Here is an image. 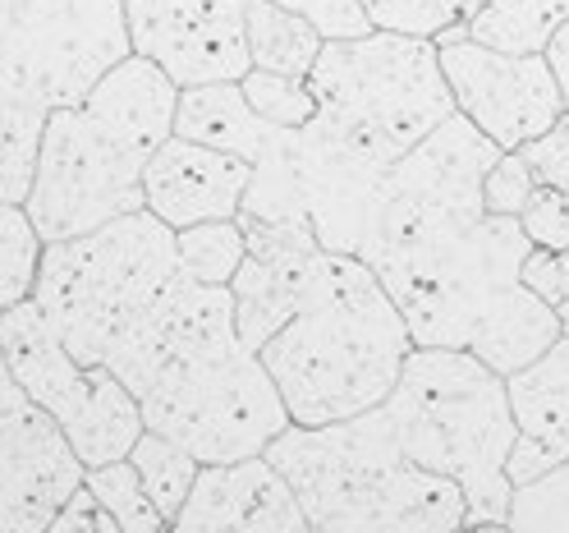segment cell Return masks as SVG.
I'll return each instance as SVG.
<instances>
[{"label":"cell","mask_w":569,"mask_h":533,"mask_svg":"<svg viewBox=\"0 0 569 533\" xmlns=\"http://www.w3.org/2000/svg\"><path fill=\"white\" fill-rule=\"evenodd\" d=\"M506 396L515 414L510 483H532L569 460V327L523 368L506 373Z\"/></svg>","instance_id":"cell-16"},{"label":"cell","mask_w":569,"mask_h":533,"mask_svg":"<svg viewBox=\"0 0 569 533\" xmlns=\"http://www.w3.org/2000/svg\"><path fill=\"white\" fill-rule=\"evenodd\" d=\"M501 157L465 116L441 120L386 170L363 263L405 313L413 345H450L515 373L565 332L523 286L532 239L519 217L482 207V175Z\"/></svg>","instance_id":"cell-1"},{"label":"cell","mask_w":569,"mask_h":533,"mask_svg":"<svg viewBox=\"0 0 569 533\" xmlns=\"http://www.w3.org/2000/svg\"><path fill=\"white\" fill-rule=\"evenodd\" d=\"M6 418H10V409H0V428H6Z\"/></svg>","instance_id":"cell-34"},{"label":"cell","mask_w":569,"mask_h":533,"mask_svg":"<svg viewBox=\"0 0 569 533\" xmlns=\"http://www.w3.org/2000/svg\"><path fill=\"white\" fill-rule=\"evenodd\" d=\"M308 88L317 97V116L308 125L377 175L455 116L437 42L381 28L322 42Z\"/></svg>","instance_id":"cell-9"},{"label":"cell","mask_w":569,"mask_h":533,"mask_svg":"<svg viewBox=\"0 0 569 533\" xmlns=\"http://www.w3.org/2000/svg\"><path fill=\"white\" fill-rule=\"evenodd\" d=\"M381 414L413 465L465 492L473 529L506 524L515 496L510 451L519 437L506 373L469 349L413 345L390 396L381 401Z\"/></svg>","instance_id":"cell-6"},{"label":"cell","mask_w":569,"mask_h":533,"mask_svg":"<svg viewBox=\"0 0 569 533\" xmlns=\"http://www.w3.org/2000/svg\"><path fill=\"white\" fill-rule=\"evenodd\" d=\"M83 483L101 502V511L116 520L120 533H161V529H170L166 515L152 506V496H148V487H142V478H138L129 455L83 470Z\"/></svg>","instance_id":"cell-21"},{"label":"cell","mask_w":569,"mask_h":533,"mask_svg":"<svg viewBox=\"0 0 569 533\" xmlns=\"http://www.w3.org/2000/svg\"><path fill=\"white\" fill-rule=\"evenodd\" d=\"M523 286L532 295H542L551 304V313L560 317V327H569V248H560V254L532 248L523 263Z\"/></svg>","instance_id":"cell-30"},{"label":"cell","mask_w":569,"mask_h":533,"mask_svg":"<svg viewBox=\"0 0 569 533\" xmlns=\"http://www.w3.org/2000/svg\"><path fill=\"white\" fill-rule=\"evenodd\" d=\"M413 349L409 323L377 272L336 248H317L299 308L262 349L290 423H336L377 409Z\"/></svg>","instance_id":"cell-4"},{"label":"cell","mask_w":569,"mask_h":533,"mask_svg":"<svg viewBox=\"0 0 569 533\" xmlns=\"http://www.w3.org/2000/svg\"><path fill=\"white\" fill-rule=\"evenodd\" d=\"M124 56V0H0V203L28 198L47 116Z\"/></svg>","instance_id":"cell-7"},{"label":"cell","mask_w":569,"mask_h":533,"mask_svg":"<svg viewBox=\"0 0 569 533\" xmlns=\"http://www.w3.org/2000/svg\"><path fill=\"white\" fill-rule=\"evenodd\" d=\"M510 529H556V533H569V460H560L556 470L538 474L532 483H519L515 496H510V515H506Z\"/></svg>","instance_id":"cell-25"},{"label":"cell","mask_w":569,"mask_h":533,"mask_svg":"<svg viewBox=\"0 0 569 533\" xmlns=\"http://www.w3.org/2000/svg\"><path fill=\"white\" fill-rule=\"evenodd\" d=\"M106 368L133 391L142 423L202 465L262 455L290 428V409L267 364L239 340L230 286H207L180 272Z\"/></svg>","instance_id":"cell-2"},{"label":"cell","mask_w":569,"mask_h":533,"mask_svg":"<svg viewBox=\"0 0 569 533\" xmlns=\"http://www.w3.org/2000/svg\"><path fill=\"white\" fill-rule=\"evenodd\" d=\"M532 189H538L532 166L519 152H501L482 175V207L496 211V217H519L523 203L532 198Z\"/></svg>","instance_id":"cell-26"},{"label":"cell","mask_w":569,"mask_h":533,"mask_svg":"<svg viewBox=\"0 0 569 533\" xmlns=\"http://www.w3.org/2000/svg\"><path fill=\"white\" fill-rule=\"evenodd\" d=\"M47 533H120V529H116L111 515L101 511V502H97V496L88 492V483H83V487L60 506V515L51 520Z\"/></svg>","instance_id":"cell-31"},{"label":"cell","mask_w":569,"mask_h":533,"mask_svg":"<svg viewBox=\"0 0 569 533\" xmlns=\"http://www.w3.org/2000/svg\"><path fill=\"white\" fill-rule=\"evenodd\" d=\"M0 349H6L28 405L60 423L83 470L129 455L138 433L148 428L133 391L106 364H79L47 323V313L32 304V295L0 313Z\"/></svg>","instance_id":"cell-10"},{"label":"cell","mask_w":569,"mask_h":533,"mask_svg":"<svg viewBox=\"0 0 569 533\" xmlns=\"http://www.w3.org/2000/svg\"><path fill=\"white\" fill-rule=\"evenodd\" d=\"M317 533H455L469 529L465 492L413 465L390 418L363 409L336 423H290L267 451Z\"/></svg>","instance_id":"cell-5"},{"label":"cell","mask_w":569,"mask_h":533,"mask_svg":"<svg viewBox=\"0 0 569 533\" xmlns=\"http://www.w3.org/2000/svg\"><path fill=\"white\" fill-rule=\"evenodd\" d=\"M565 19L569 0H478L469 38L501 51H542Z\"/></svg>","instance_id":"cell-19"},{"label":"cell","mask_w":569,"mask_h":533,"mask_svg":"<svg viewBox=\"0 0 569 533\" xmlns=\"http://www.w3.org/2000/svg\"><path fill=\"white\" fill-rule=\"evenodd\" d=\"M129 460H133L142 487H148L152 506L166 515V524H174V515H180V506L189 502V492H193V478L202 470V460L189 455L180 442L152 433V428L138 433V442L129 446Z\"/></svg>","instance_id":"cell-20"},{"label":"cell","mask_w":569,"mask_h":533,"mask_svg":"<svg viewBox=\"0 0 569 533\" xmlns=\"http://www.w3.org/2000/svg\"><path fill=\"white\" fill-rule=\"evenodd\" d=\"M248 106L267 120V125H280V129H303L312 116H317V97L308 88V79L299 75H276V69H248L239 79Z\"/></svg>","instance_id":"cell-24"},{"label":"cell","mask_w":569,"mask_h":533,"mask_svg":"<svg viewBox=\"0 0 569 533\" xmlns=\"http://www.w3.org/2000/svg\"><path fill=\"white\" fill-rule=\"evenodd\" d=\"M28 396H23V386L14 382L10 373V359H6V349H0V409H23Z\"/></svg>","instance_id":"cell-33"},{"label":"cell","mask_w":569,"mask_h":533,"mask_svg":"<svg viewBox=\"0 0 569 533\" xmlns=\"http://www.w3.org/2000/svg\"><path fill=\"white\" fill-rule=\"evenodd\" d=\"M515 152L532 166V175H538V185L569 194V111H565L551 129H542L538 138H528L523 148H515Z\"/></svg>","instance_id":"cell-29"},{"label":"cell","mask_w":569,"mask_h":533,"mask_svg":"<svg viewBox=\"0 0 569 533\" xmlns=\"http://www.w3.org/2000/svg\"><path fill=\"white\" fill-rule=\"evenodd\" d=\"M455 111L482 129L501 152L523 148L565 116V97L542 51H501L469 32L437 42Z\"/></svg>","instance_id":"cell-11"},{"label":"cell","mask_w":569,"mask_h":533,"mask_svg":"<svg viewBox=\"0 0 569 533\" xmlns=\"http://www.w3.org/2000/svg\"><path fill=\"white\" fill-rule=\"evenodd\" d=\"M129 51L166 69L174 88L239 83L253 56L243 0H124Z\"/></svg>","instance_id":"cell-12"},{"label":"cell","mask_w":569,"mask_h":533,"mask_svg":"<svg viewBox=\"0 0 569 533\" xmlns=\"http://www.w3.org/2000/svg\"><path fill=\"white\" fill-rule=\"evenodd\" d=\"M519 226L532 239V248H547V254L569 248V194L538 185L532 198L523 203V211H519Z\"/></svg>","instance_id":"cell-27"},{"label":"cell","mask_w":569,"mask_h":533,"mask_svg":"<svg viewBox=\"0 0 569 533\" xmlns=\"http://www.w3.org/2000/svg\"><path fill=\"white\" fill-rule=\"evenodd\" d=\"M276 125H267L253 106H248L239 83H202V88H180V106H174V134L193 138V144L221 148L230 157L253 161Z\"/></svg>","instance_id":"cell-17"},{"label":"cell","mask_w":569,"mask_h":533,"mask_svg":"<svg viewBox=\"0 0 569 533\" xmlns=\"http://www.w3.org/2000/svg\"><path fill=\"white\" fill-rule=\"evenodd\" d=\"M174 254H180V272L189 280H207V286H230V276L239 272L248 239L239 217L234 221H198L174 230Z\"/></svg>","instance_id":"cell-22"},{"label":"cell","mask_w":569,"mask_h":533,"mask_svg":"<svg viewBox=\"0 0 569 533\" xmlns=\"http://www.w3.org/2000/svg\"><path fill=\"white\" fill-rule=\"evenodd\" d=\"M170 529L180 533H308L295 487L267 455L202 465Z\"/></svg>","instance_id":"cell-14"},{"label":"cell","mask_w":569,"mask_h":533,"mask_svg":"<svg viewBox=\"0 0 569 533\" xmlns=\"http://www.w3.org/2000/svg\"><path fill=\"white\" fill-rule=\"evenodd\" d=\"M248 180H253V166L243 157L170 134L142 166V207L161 217L170 230L198 221H234Z\"/></svg>","instance_id":"cell-15"},{"label":"cell","mask_w":569,"mask_h":533,"mask_svg":"<svg viewBox=\"0 0 569 533\" xmlns=\"http://www.w3.org/2000/svg\"><path fill=\"white\" fill-rule=\"evenodd\" d=\"M363 10L381 32L441 42V38H455V32H469L478 0H363Z\"/></svg>","instance_id":"cell-23"},{"label":"cell","mask_w":569,"mask_h":533,"mask_svg":"<svg viewBox=\"0 0 569 533\" xmlns=\"http://www.w3.org/2000/svg\"><path fill=\"white\" fill-rule=\"evenodd\" d=\"M243 32L253 65L276 69V75L308 79L317 56H322V32L312 28V19L276 6V0H243Z\"/></svg>","instance_id":"cell-18"},{"label":"cell","mask_w":569,"mask_h":533,"mask_svg":"<svg viewBox=\"0 0 569 533\" xmlns=\"http://www.w3.org/2000/svg\"><path fill=\"white\" fill-rule=\"evenodd\" d=\"M174 106L180 88L166 79V69L129 51L79 106L47 116L23 198L42 244L142 211V166L174 134Z\"/></svg>","instance_id":"cell-3"},{"label":"cell","mask_w":569,"mask_h":533,"mask_svg":"<svg viewBox=\"0 0 569 533\" xmlns=\"http://www.w3.org/2000/svg\"><path fill=\"white\" fill-rule=\"evenodd\" d=\"M276 6L299 10L303 19H312V28L322 32V42H345V38H363V32H372L363 0H276Z\"/></svg>","instance_id":"cell-28"},{"label":"cell","mask_w":569,"mask_h":533,"mask_svg":"<svg viewBox=\"0 0 569 533\" xmlns=\"http://www.w3.org/2000/svg\"><path fill=\"white\" fill-rule=\"evenodd\" d=\"M180 276L174 230L148 207L42 248L32 304L79 364H111Z\"/></svg>","instance_id":"cell-8"},{"label":"cell","mask_w":569,"mask_h":533,"mask_svg":"<svg viewBox=\"0 0 569 533\" xmlns=\"http://www.w3.org/2000/svg\"><path fill=\"white\" fill-rule=\"evenodd\" d=\"M542 56H547V65H551L556 88H560V97H565V111H569V19H565V23L551 32V38H547Z\"/></svg>","instance_id":"cell-32"},{"label":"cell","mask_w":569,"mask_h":533,"mask_svg":"<svg viewBox=\"0 0 569 533\" xmlns=\"http://www.w3.org/2000/svg\"><path fill=\"white\" fill-rule=\"evenodd\" d=\"M83 487V460L38 405L10 409L0 428V533H47Z\"/></svg>","instance_id":"cell-13"}]
</instances>
